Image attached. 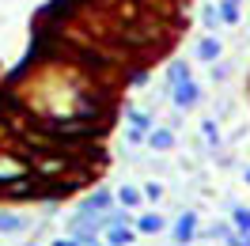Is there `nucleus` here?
<instances>
[{
	"label": "nucleus",
	"mask_w": 250,
	"mask_h": 246,
	"mask_svg": "<svg viewBox=\"0 0 250 246\" xmlns=\"http://www.w3.org/2000/svg\"><path fill=\"white\" fill-rule=\"evenodd\" d=\"M193 53H197V61H201V64H216L220 57H224V42H220L216 34H205V38H197Z\"/></svg>",
	"instance_id": "3"
},
{
	"label": "nucleus",
	"mask_w": 250,
	"mask_h": 246,
	"mask_svg": "<svg viewBox=\"0 0 250 246\" xmlns=\"http://www.w3.org/2000/svg\"><path fill=\"white\" fill-rule=\"evenodd\" d=\"M27 246H38V243H27Z\"/></svg>",
	"instance_id": "23"
},
{
	"label": "nucleus",
	"mask_w": 250,
	"mask_h": 246,
	"mask_svg": "<svg viewBox=\"0 0 250 246\" xmlns=\"http://www.w3.org/2000/svg\"><path fill=\"white\" fill-rule=\"evenodd\" d=\"M212 80H228V64H212Z\"/></svg>",
	"instance_id": "21"
},
{
	"label": "nucleus",
	"mask_w": 250,
	"mask_h": 246,
	"mask_svg": "<svg viewBox=\"0 0 250 246\" xmlns=\"http://www.w3.org/2000/svg\"><path fill=\"white\" fill-rule=\"evenodd\" d=\"M201 137H205V144H208V152H220V148H224V137H220L216 118H205L201 122Z\"/></svg>",
	"instance_id": "10"
},
{
	"label": "nucleus",
	"mask_w": 250,
	"mask_h": 246,
	"mask_svg": "<svg viewBox=\"0 0 250 246\" xmlns=\"http://www.w3.org/2000/svg\"><path fill=\"white\" fill-rule=\"evenodd\" d=\"M141 201H144V189H137V185H122L118 189V205L122 208H141Z\"/></svg>",
	"instance_id": "12"
},
{
	"label": "nucleus",
	"mask_w": 250,
	"mask_h": 246,
	"mask_svg": "<svg viewBox=\"0 0 250 246\" xmlns=\"http://www.w3.org/2000/svg\"><path fill=\"white\" fill-rule=\"evenodd\" d=\"M99 246H110V243H99Z\"/></svg>",
	"instance_id": "24"
},
{
	"label": "nucleus",
	"mask_w": 250,
	"mask_h": 246,
	"mask_svg": "<svg viewBox=\"0 0 250 246\" xmlns=\"http://www.w3.org/2000/svg\"><path fill=\"white\" fill-rule=\"evenodd\" d=\"M103 243H110V246H129V243H137V227H129V224H114V227H106Z\"/></svg>",
	"instance_id": "6"
},
{
	"label": "nucleus",
	"mask_w": 250,
	"mask_h": 246,
	"mask_svg": "<svg viewBox=\"0 0 250 246\" xmlns=\"http://www.w3.org/2000/svg\"><path fill=\"white\" fill-rule=\"evenodd\" d=\"M49 246H80V239H72V235H64V239H53Z\"/></svg>",
	"instance_id": "20"
},
{
	"label": "nucleus",
	"mask_w": 250,
	"mask_h": 246,
	"mask_svg": "<svg viewBox=\"0 0 250 246\" xmlns=\"http://www.w3.org/2000/svg\"><path fill=\"white\" fill-rule=\"evenodd\" d=\"M31 227L27 216H16V212H0V235H19V231Z\"/></svg>",
	"instance_id": "9"
},
{
	"label": "nucleus",
	"mask_w": 250,
	"mask_h": 246,
	"mask_svg": "<svg viewBox=\"0 0 250 246\" xmlns=\"http://www.w3.org/2000/svg\"><path fill=\"white\" fill-rule=\"evenodd\" d=\"M114 201H118V193H110V189H95V193L83 197L80 208H87V212H110V208H114Z\"/></svg>",
	"instance_id": "5"
},
{
	"label": "nucleus",
	"mask_w": 250,
	"mask_h": 246,
	"mask_svg": "<svg viewBox=\"0 0 250 246\" xmlns=\"http://www.w3.org/2000/svg\"><path fill=\"white\" fill-rule=\"evenodd\" d=\"M231 224H235V231H250V208L247 205H235L231 201Z\"/></svg>",
	"instance_id": "13"
},
{
	"label": "nucleus",
	"mask_w": 250,
	"mask_h": 246,
	"mask_svg": "<svg viewBox=\"0 0 250 246\" xmlns=\"http://www.w3.org/2000/svg\"><path fill=\"white\" fill-rule=\"evenodd\" d=\"M231 231H235L231 220H228V224H212V227H208V239H212V243H228V239H231Z\"/></svg>",
	"instance_id": "16"
},
{
	"label": "nucleus",
	"mask_w": 250,
	"mask_h": 246,
	"mask_svg": "<svg viewBox=\"0 0 250 246\" xmlns=\"http://www.w3.org/2000/svg\"><path fill=\"white\" fill-rule=\"evenodd\" d=\"M193 76V68H189V61H171L167 64V72H163V80H167V87L171 83H178V80H189Z\"/></svg>",
	"instance_id": "11"
},
{
	"label": "nucleus",
	"mask_w": 250,
	"mask_h": 246,
	"mask_svg": "<svg viewBox=\"0 0 250 246\" xmlns=\"http://www.w3.org/2000/svg\"><path fill=\"white\" fill-rule=\"evenodd\" d=\"M220 16H224L228 27H235L239 23V0H220Z\"/></svg>",
	"instance_id": "15"
},
{
	"label": "nucleus",
	"mask_w": 250,
	"mask_h": 246,
	"mask_svg": "<svg viewBox=\"0 0 250 246\" xmlns=\"http://www.w3.org/2000/svg\"><path fill=\"white\" fill-rule=\"evenodd\" d=\"M114 224H129V227H137L133 212H118V208H110V212H106V227H114Z\"/></svg>",
	"instance_id": "17"
},
{
	"label": "nucleus",
	"mask_w": 250,
	"mask_h": 246,
	"mask_svg": "<svg viewBox=\"0 0 250 246\" xmlns=\"http://www.w3.org/2000/svg\"><path fill=\"white\" fill-rule=\"evenodd\" d=\"M239 4H243V0H239Z\"/></svg>",
	"instance_id": "25"
},
{
	"label": "nucleus",
	"mask_w": 250,
	"mask_h": 246,
	"mask_svg": "<svg viewBox=\"0 0 250 246\" xmlns=\"http://www.w3.org/2000/svg\"><path fill=\"white\" fill-rule=\"evenodd\" d=\"M167 95H171L174 110H193L197 102H201V87H197V80H178V83H171L167 87Z\"/></svg>",
	"instance_id": "1"
},
{
	"label": "nucleus",
	"mask_w": 250,
	"mask_h": 246,
	"mask_svg": "<svg viewBox=\"0 0 250 246\" xmlns=\"http://www.w3.org/2000/svg\"><path fill=\"white\" fill-rule=\"evenodd\" d=\"M125 122L133 125V129H144V133L156 129V118H152L148 110H141V106H125Z\"/></svg>",
	"instance_id": "7"
},
{
	"label": "nucleus",
	"mask_w": 250,
	"mask_h": 246,
	"mask_svg": "<svg viewBox=\"0 0 250 246\" xmlns=\"http://www.w3.org/2000/svg\"><path fill=\"white\" fill-rule=\"evenodd\" d=\"M224 246H250V231H231V239Z\"/></svg>",
	"instance_id": "19"
},
{
	"label": "nucleus",
	"mask_w": 250,
	"mask_h": 246,
	"mask_svg": "<svg viewBox=\"0 0 250 246\" xmlns=\"http://www.w3.org/2000/svg\"><path fill=\"white\" fill-rule=\"evenodd\" d=\"M243 182L250 185V163H247V167H243Z\"/></svg>",
	"instance_id": "22"
},
{
	"label": "nucleus",
	"mask_w": 250,
	"mask_h": 246,
	"mask_svg": "<svg viewBox=\"0 0 250 246\" xmlns=\"http://www.w3.org/2000/svg\"><path fill=\"white\" fill-rule=\"evenodd\" d=\"M171 239L178 246H189L193 239H197V212H178V220H174V227H171Z\"/></svg>",
	"instance_id": "2"
},
{
	"label": "nucleus",
	"mask_w": 250,
	"mask_h": 246,
	"mask_svg": "<svg viewBox=\"0 0 250 246\" xmlns=\"http://www.w3.org/2000/svg\"><path fill=\"white\" fill-rule=\"evenodd\" d=\"M174 140H178V137H174L171 125H156V129L148 133V148H152V152H171Z\"/></svg>",
	"instance_id": "4"
},
{
	"label": "nucleus",
	"mask_w": 250,
	"mask_h": 246,
	"mask_svg": "<svg viewBox=\"0 0 250 246\" xmlns=\"http://www.w3.org/2000/svg\"><path fill=\"white\" fill-rule=\"evenodd\" d=\"M201 23H205V31H216L220 23H224V16H220L216 4H205V8H201Z\"/></svg>",
	"instance_id": "14"
},
{
	"label": "nucleus",
	"mask_w": 250,
	"mask_h": 246,
	"mask_svg": "<svg viewBox=\"0 0 250 246\" xmlns=\"http://www.w3.org/2000/svg\"><path fill=\"white\" fill-rule=\"evenodd\" d=\"M163 197V185L159 182H144V201H159Z\"/></svg>",
	"instance_id": "18"
},
{
	"label": "nucleus",
	"mask_w": 250,
	"mask_h": 246,
	"mask_svg": "<svg viewBox=\"0 0 250 246\" xmlns=\"http://www.w3.org/2000/svg\"><path fill=\"white\" fill-rule=\"evenodd\" d=\"M137 231L141 235H159V231H167V220L159 212H141L137 216Z\"/></svg>",
	"instance_id": "8"
}]
</instances>
